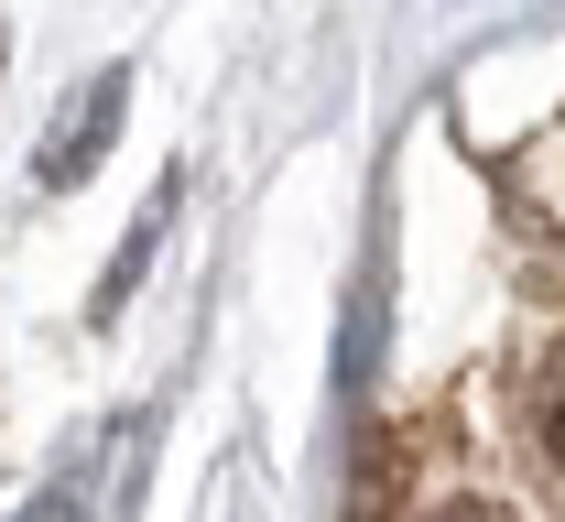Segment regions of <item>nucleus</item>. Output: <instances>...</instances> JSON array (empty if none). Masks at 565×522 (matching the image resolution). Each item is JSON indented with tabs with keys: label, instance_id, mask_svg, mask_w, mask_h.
<instances>
[{
	"label": "nucleus",
	"instance_id": "2",
	"mask_svg": "<svg viewBox=\"0 0 565 522\" xmlns=\"http://www.w3.org/2000/svg\"><path fill=\"white\" fill-rule=\"evenodd\" d=\"M424 522H511V512H490V501H446V512H424Z\"/></svg>",
	"mask_w": 565,
	"mask_h": 522
},
{
	"label": "nucleus",
	"instance_id": "1",
	"mask_svg": "<svg viewBox=\"0 0 565 522\" xmlns=\"http://www.w3.org/2000/svg\"><path fill=\"white\" fill-rule=\"evenodd\" d=\"M533 447H544V468H565V360L533 381Z\"/></svg>",
	"mask_w": 565,
	"mask_h": 522
}]
</instances>
